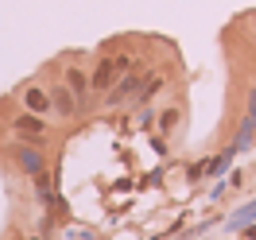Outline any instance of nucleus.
<instances>
[{
    "mask_svg": "<svg viewBox=\"0 0 256 240\" xmlns=\"http://www.w3.org/2000/svg\"><path fill=\"white\" fill-rule=\"evenodd\" d=\"M24 109H28V112H39V116L50 112V93H47V89H39V85H32V89L24 93Z\"/></svg>",
    "mask_w": 256,
    "mask_h": 240,
    "instance_id": "39448f33",
    "label": "nucleus"
},
{
    "mask_svg": "<svg viewBox=\"0 0 256 240\" xmlns=\"http://www.w3.org/2000/svg\"><path fill=\"white\" fill-rule=\"evenodd\" d=\"M50 112H58V116L82 112V101L70 93V85H54V89H50Z\"/></svg>",
    "mask_w": 256,
    "mask_h": 240,
    "instance_id": "7ed1b4c3",
    "label": "nucleus"
},
{
    "mask_svg": "<svg viewBox=\"0 0 256 240\" xmlns=\"http://www.w3.org/2000/svg\"><path fill=\"white\" fill-rule=\"evenodd\" d=\"M16 136H20V140H28L32 147H39V144H43L47 128H43L39 112H24V116H16Z\"/></svg>",
    "mask_w": 256,
    "mask_h": 240,
    "instance_id": "f03ea898",
    "label": "nucleus"
},
{
    "mask_svg": "<svg viewBox=\"0 0 256 240\" xmlns=\"http://www.w3.org/2000/svg\"><path fill=\"white\" fill-rule=\"evenodd\" d=\"M66 85H70V93L82 101V97H86V89H90V78L82 74L78 66H70V70H66ZM82 105H86V101H82Z\"/></svg>",
    "mask_w": 256,
    "mask_h": 240,
    "instance_id": "423d86ee",
    "label": "nucleus"
},
{
    "mask_svg": "<svg viewBox=\"0 0 256 240\" xmlns=\"http://www.w3.org/2000/svg\"><path fill=\"white\" fill-rule=\"evenodd\" d=\"M16 163H20V167H24V171H28L32 178L47 171V159H43V151H39V147H32V144L16 147Z\"/></svg>",
    "mask_w": 256,
    "mask_h": 240,
    "instance_id": "20e7f679",
    "label": "nucleus"
},
{
    "mask_svg": "<svg viewBox=\"0 0 256 240\" xmlns=\"http://www.w3.org/2000/svg\"><path fill=\"white\" fill-rule=\"evenodd\" d=\"M128 70H132V58H128V54L101 58V62H97V70L90 74V89H97V93H109V89H112L120 78H124Z\"/></svg>",
    "mask_w": 256,
    "mask_h": 240,
    "instance_id": "f257e3e1",
    "label": "nucleus"
}]
</instances>
